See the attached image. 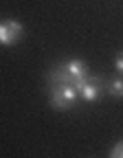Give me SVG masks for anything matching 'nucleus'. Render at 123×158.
Masks as SVG:
<instances>
[{
	"instance_id": "f257e3e1",
	"label": "nucleus",
	"mask_w": 123,
	"mask_h": 158,
	"mask_svg": "<svg viewBox=\"0 0 123 158\" xmlns=\"http://www.w3.org/2000/svg\"><path fill=\"white\" fill-rule=\"evenodd\" d=\"M79 101V90L75 84L66 81H53L49 84V106L57 112H68L77 106Z\"/></svg>"
},
{
	"instance_id": "f03ea898",
	"label": "nucleus",
	"mask_w": 123,
	"mask_h": 158,
	"mask_svg": "<svg viewBox=\"0 0 123 158\" xmlns=\"http://www.w3.org/2000/svg\"><path fill=\"white\" fill-rule=\"evenodd\" d=\"M106 92V79H101L99 75H90L84 86L79 88V101L84 103H97Z\"/></svg>"
},
{
	"instance_id": "7ed1b4c3",
	"label": "nucleus",
	"mask_w": 123,
	"mask_h": 158,
	"mask_svg": "<svg viewBox=\"0 0 123 158\" xmlns=\"http://www.w3.org/2000/svg\"><path fill=\"white\" fill-rule=\"evenodd\" d=\"M59 64L64 66V70L70 75V79H73V84H75V88H77V90H79L81 86H84V81H86V79L90 77L86 62H84V59H79V57L64 59V62H59Z\"/></svg>"
},
{
	"instance_id": "20e7f679",
	"label": "nucleus",
	"mask_w": 123,
	"mask_h": 158,
	"mask_svg": "<svg viewBox=\"0 0 123 158\" xmlns=\"http://www.w3.org/2000/svg\"><path fill=\"white\" fill-rule=\"evenodd\" d=\"M24 37V27L18 20H5L0 22V44L2 46H13Z\"/></svg>"
},
{
	"instance_id": "39448f33",
	"label": "nucleus",
	"mask_w": 123,
	"mask_h": 158,
	"mask_svg": "<svg viewBox=\"0 0 123 158\" xmlns=\"http://www.w3.org/2000/svg\"><path fill=\"white\" fill-rule=\"evenodd\" d=\"M106 92L114 99H123V77L121 75H117V77L106 81Z\"/></svg>"
},
{
	"instance_id": "423d86ee",
	"label": "nucleus",
	"mask_w": 123,
	"mask_h": 158,
	"mask_svg": "<svg viewBox=\"0 0 123 158\" xmlns=\"http://www.w3.org/2000/svg\"><path fill=\"white\" fill-rule=\"evenodd\" d=\"M114 70H117V75H121L123 77V48L117 53V57H114Z\"/></svg>"
},
{
	"instance_id": "0eeeda50",
	"label": "nucleus",
	"mask_w": 123,
	"mask_h": 158,
	"mask_svg": "<svg viewBox=\"0 0 123 158\" xmlns=\"http://www.w3.org/2000/svg\"><path fill=\"white\" fill-rule=\"evenodd\" d=\"M110 156H112V158H123V141H119V143L110 149Z\"/></svg>"
}]
</instances>
